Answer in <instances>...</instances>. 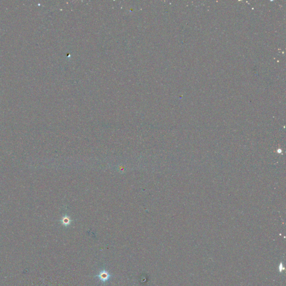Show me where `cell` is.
<instances>
[{
	"mask_svg": "<svg viewBox=\"0 0 286 286\" xmlns=\"http://www.w3.org/2000/svg\"><path fill=\"white\" fill-rule=\"evenodd\" d=\"M96 276L99 278L100 281H101L102 282H106V281H109L111 277V275L105 269L101 271L100 274Z\"/></svg>",
	"mask_w": 286,
	"mask_h": 286,
	"instance_id": "1",
	"label": "cell"
},
{
	"mask_svg": "<svg viewBox=\"0 0 286 286\" xmlns=\"http://www.w3.org/2000/svg\"><path fill=\"white\" fill-rule=\"evenodd\" d=\"M63 222L64 225H68L70 224V220H69V219L68 218H64V220H63Z\"/></svg>",
	"mask_w": 286,
	"mask_h": 286,
	"instance_id": "2",
	"label": "cell"
}]
</instances>
